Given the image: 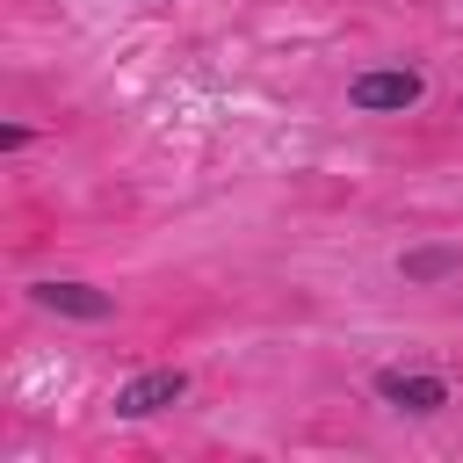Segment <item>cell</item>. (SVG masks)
Wrapping results in <instances>:
<instances>
[{"instance_id": "obj_4", "label": "cell", "mask_w": 463, "mask_h": 463, "mask_svg": "<svg viewBox=\"0 0 463 463\" xmlns=\"http://www.w3.org/2000/svg\"><path fill=\"white\" fill-rule=\"evenodd\" d=\"M29 297H36L43 311H65V318H109V311H116V297L94 289V282H36Z\"/></svg>"}, {"instance_id": "obj_1", "label": "cell", "mask_w": 463, "mask_h": 463, "mask_svg": "<svg viewBox=\"0 0 463 463\" xmlns=\"http://www.w3.org/2000/svg\"><path fill=\"white\" fill-rule=\"evenodd\" d=\"M420 94H427V80L412 65H383V72H354L347 80V109L354 116H405Z\"/></svg>"}, {"instance_id": "obj_3", "label": "cell", "mask_w": 463, "mask_h": 463, "mask_svg": "<svg viewBox=\"0 0 463 463\" xmlns=\"http://www.w3.org/2000/svg\"><path fill=\"white\" fill-rule=\"evenodd\" d=\"M376 398L398 405V412H441L449 405V383L427 376V369H376Z\"/></svg>"}, {"instance_id": "obj_5", "label": "cell", "mask_w": 463, "mask_h": 463, "mask_svg": "<svg viewBox=\"0 0 463 463\" xmlns=\"http://www.w3.org/2000/svg\"><path fill=\"white\" fill-rule=\"evenodd\" d=\"M398 275L405 282H449V275H463V246H405L398 253Z\"/></svg>"}, {"instance_id": "obj_2", "label": "cell", "mask_w": 463, "mask_h": 463, "mask_svg": "<svg viewBox=\"0 0 463 463\" xmlns=\"http://www.w3.org/2000/svg\"><path fill=\"white\" fill-rule=\"evenodd\" d=\"M181 398H188V376L181 369H145V376H130L116 391V420H152V412H166Z\"/></svg>"}]
</instances>
